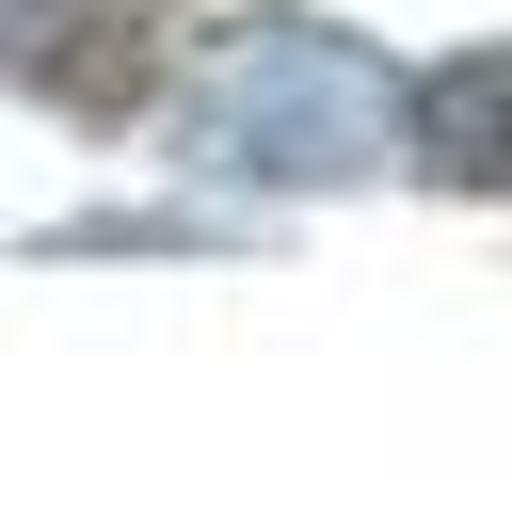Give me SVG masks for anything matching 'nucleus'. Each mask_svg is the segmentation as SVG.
Returning <instances> with one entry per match:
<instances>
[{
	"label": "nucleus",
	"instance_id": "f257e3e1",
	"mask_svg": "<svg viewBox=\"0 0 512 512\" xmlns=\"http://www.w3.org/2000/svg\"><path fill=\"white\" fill-rule=\"evenodd\" d=\"M384 160H400V64L320 16H256L192 96V176L224 192H352Z\"/></svg>",
	"mask_w": 512,
	"mask_h": 512
},
{
	"label": "nucleus",
	"instance_id": "7ed1b4c3",
	"mask_svg": "<svg viewBox=\"0 0 512 512\" xmlns=\"http://www.w3.org/2000/svg\"><path fill=\"white\" fill-rule=\"evenodd\" d=\"M400 160L432 192H512V48H464V64L400 80Z\"/></svg>",
	"mask_w": 512,
	"mask_h": 512
},
{
	"label": "nucleus",
	"instance_id": "f03ea898",
	"mask_svg": "<svg viewBox=\"0 0 512 512\" xmlns=\"http://www.w3.org/2000/svg\"><path fill=\"white\" fill-rule=\"evenodd\" d=\"M160 48H176V0H0V80L80 128H128Z\"/></svg>",
	"mask_w": 512,
	"mask_h": 512
}]
</instances>
